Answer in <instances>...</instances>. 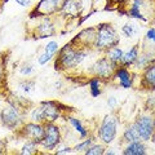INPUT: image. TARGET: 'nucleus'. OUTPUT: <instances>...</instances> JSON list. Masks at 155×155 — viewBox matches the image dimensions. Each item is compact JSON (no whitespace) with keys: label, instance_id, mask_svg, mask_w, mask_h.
I'll return each mask as SVG.
<instances>
[{"label":"nucleus","instance_id":"obj_26","mask_svg":"<svg viewBox=\"0 0 155 155\" xmlns=\"http://www.w3.org/2000/svg\"><path fill=\"white\" fill-rule=\"evenodd\" d=\"M89 145H91V140H87V141H84L83 143L78 145V146L75 147V151H81V150H87V149L89 147Z\"/></svg>","mask_w":155,"mask_h":155},{"label":"nucleus","instance_id":"obj_18","mask_svg":"<svg viewBox=\"0 0 155 155\" xmlns=\"http://www.w3.org/2000/svg\"><path fill=\"white\" fill-rule=\"evenodd\" d=\"M70 123H71L72 125H74L75 129H76L79 133H80L81 137H85V136H87V130L84 129V127H83V125H81V123L79 122V120L75 119V118H70Z\"/></svg>","mask_w":155,"mask_h":155},{"label":"nucleus","instance_id":"obj_11","mask_svg":"<svg viewBox=\"0 0 155 155\" xmlns=\"http://www.w3.org/2000/svg\"><path fill=\"white\" fill-rule=\"evenodd\" d=\"M123 154H125V155H143V154H146V147L140 141L129 142V145L125 147Z\"/></svg>","mask_w":155,"mask_h":155},{"label":"nucleus","instance_id":"obj_1","mask_svg":"<svg viewBox=\"0 0 155 155\" xmlns=\"http://www.w3.org/2000/svg\"><path fill=\"white\" fill-rule=\"evenodd\" d=\"M96 41L94 44L100 49H107V48L116 47L119 43V38L116 32L110 25H101L98 27V31L96 34Z\"/></svg>","mask_w":155,"mask_h":155},{"label":"nucleus","instance_id":"obj_15","mask_svg":"<svg viewBox=\"0 0 155 155\" xmlns=\"http://www.w3.org/2000/svg\"><path fill=\"white\" fill-rule=\"evenodd\" d=\"M137 53H138V48L137 47H133L129 52H127L125 54H123L122 61L124 62L125 65H132V64H134V62L137 61V57H138Z\"/></svg>","mask_w":155,"mask_h":155},{"label":"nucleus","instance_id":"obj_8","mask_svg":"<svg viewBox=\"0 0 155 155\" xmlns=\"http://www.w3.org/2000/svg\"><path fill=\"white\" fill-rule=\"evenodd\" d=\"M60 3L61 0H41L35 12L39 14H43V16H47V14H51L57 11Z\"/></svg>","mask_w":155,"mask_h":155},{"label":"nucleus","instance_id":"obj_3","mask_svg":"<svg viewBox=\"0 0 155 155\" xmlns=\"http://www.w3.org/2000/svg\"><path fill=\"white\" fill-rule=\"evenodd\" d=\"M116 118L114 115H107L104 119L101 128L98 130V136L105 143H110L115 138L116 134Z\"/></svg>","mask_w":155,"mask_h":155},{"label":"nucleus","instance_id":"obj_27","mask_svg":"<svg viewBox=\"0 0 155 155\" xmlns=\"http://www.w3.org/2000/svg\"><path fill=\"white\" fill-rule=\"evenodd\" d=\"M146 38L149 39V40L155 43V28H150V30L147 31V34H146Z\"/></svg>","mask_w":155,"mask_h":155},{"label":"nucleus","instance_id":"obj_31","mask_svg":"<svg viewBox=\"0 0 155 155\" xmlns=\"http://www.w3.org/2000/svg\"><path fill=\"white\" fill-rule=\"evenodd\" d=\"M71 150L67 147V149H61V150H57V154H67V153H70Z\"/></svg>","mask_w":155,"mask_h":155},{"label":"nucleus","instance_id":"obj_6","mask_svg":"<svg viewBox=\"0 0 155 155\" xmlns=\"http://www.w3.org/2000/svg\"><path fill=\"white\" fill-rule=\"evenodd\" d=\"M93 71L100 78H110L114 71V62L109 58H101L93 65Z\"/></svg>","mask_w":155,"mask_h":155},{"label":"nucleus","instance_id":"obj_20","mask_svg":"<svg viewBox=\"0 0 155 155\" xmlns=\"http://www.w3.org/2000/svg\"><path fill=\"white\" fill-rule=\"evenodd\" d=\"M36 151V143L35 141H32V142H27L25 146L22 147V151L21 154H26V155H30V154H34Z\"/></svg>","mask_w":155,"mask_h":155},{"label":"nucleus","instance_id":"obj_10","mask_svg":"<svg viewBox=\"0 0 155 155\" xmlns=\"http://www.w3.org/2000/svg\"><path fill=\"white\" fill-rule=\"evenodd\" d=\"M41 109H43V116H44V120L45 122H54V120L58 118V109L56 104L53 102H44L41 105Z\"/></svg>","mask_w":155,"mask_h":155},{"label":"nucleus","instance_id":"obj_30","mask_svg":"<svg viewBox=\"0 0 155 155\" xmlns=\"http://www.w3.org/2000/svg\"><path fill=\"white\" fill-rule=\"evenodd\" d=\"M32 70H34V69H32V66H26L25 69H22V70H21V72H22L23 75H28V74H31V72H32Z\"/></svg>","mask_w":155,"mask_h":155},{"label":"nucleus","instance_id":"obj_32","mask_svg":"<svg viewBox=\"0 0 155 155\" xmlns=\"http://www.w3.org/2000/svg\"><path fill=\"white\" fill-rule=\"evenodd\" d=\"M115 102H116V100H115V98H114V97H111V98H110V100H109V102H107V104H109V105H110V106H111V107H113V106H114V105H115Z\"/></svg>","mask_w":155,"mask_h":155},{"label":"nucleus","instance_id":"obj_21","mask_svg":"<svg viewBox=\"0 0 155 155\" xmlns=\"http://www.w3.org/2000/svg\"><path fill=\"white\" fill-rule=\"evenodd\" d=\"M104 153H105L104 147L100 146V145H94V146H92V147H88L87 149V151H85L87 155H101Z\"/></svg>","mask_w":155,"mask_h":155},{"label":"nucleus","instance_id":"obj_25","mask_svg":"<svg viewBox=\"0 0 155 155\" xmlns=\"http://www.w3.org/2000/svg\"><path fill=\"white\" fill-rule=\"evenodd\" d=\"M57 49H58L57 41H49V43L47 44V47H45V52L52 53V54H54V53L57 52Z\"/></svg>","mask_w":155,"mask_h":155},{"label":"nucleus","instance_id":"obj_16","mask_svg":"<svg viewBox=\"0 0 155 155\" xmlns=\"http://www.w3.org/2000/svg\"><path fill=\"white\" fill-rule=\"evenodd\" d=\"M123 54H124V53H123V51L120 49V48L113 47L109 51V60L113 61V62H119V61H122Z\"/></svg>","mask_w":155,"mask_h":155},{"label":"nucleus","instance_id":"obj_28","mask_svg":"<svg viewBox=\"0 0 155 155\" xmlns=\"http://www.w3.org/2000/svg\"><path fill=\"white\" fill-rule=\"evenodd\" d=\"M21 87H22V89L25 91L26 93H28V92L31 91V88L34 87V83H32V81H30V83H23V84H22Z\"/></svg>","mask_w":155,"mask_h":155},{"label":"nucleus","instance_id":"obj_24","mask_svg":"<svg viewBox=\"0 0 155 155\" xmlns=\"http://www.w3.org/2000/svg\"><path fill=\"white\" fill-rule=\"evenodd\" d=\"M53 56H54V54H52V53L44 52L40 57H39V60H38V61H39V64H40V65H45L47 62H49V61L52 60V57H53Z\"/></svg>","mask_w":155,"mask_h":155},{"label":"nucleus","instance_id":"obj_17","mask_svg":"<svg viewBox=\"0 0 155 155\" xmlns=\"http://www.w3.org/2000/svg\"><path fill=\"white\" fill-rule=\"evenodd\" d=\"M38 31L41 34V36H51L53 32H54V28H53L52 26V23L51 22H44V23H41L40 26H39L38 28Z\"/></svg>","mask_w":155,"mask_h":155},{"label":"nucleus","instance_id":"obj_13","mask_svg":"<svg viewBox=\"0 0 155 155\" xmlns=\"http://www.w3.org/2000/svg\"><path fill=\"white\" fill-rule=\"evenodd\" d=\"M124 140L127 142H134V141H140V133H138V130L137 128H136V125L132 124V125H129V127L125 129V132H124Z\"/></svg>","mask_w":155,"mask_h":155},{"label":"nucleus","instance_id":"obj_33","mask_svg":"<svg viewBox=\"0 0 155 155\" xmlns=\"http://www.w3.org/2000/svg\"><path fill=\"white\" fill-rule=\"evenodd\" d=\"M154 122H155V119H154Z\"/></svg>","mask_w":155,"mask_h":155},{"label":"nucleus","instance_id":"obj_4","mask_svg":"<svg viewBox=\"0 0 155 155\" xmlns=\"http://www.w3.org/2000/svg\"><path fill=\"white\" fill-rule=\"evenodd\" d=\"M134 125L140 133V138H142L143 141H149L153 137V134L155 132V122L153 118H150V116H142V118H140L134 123Z\"/></svg>","mask_w":155,"mask_h":155},{"label":"nucleus","instance_id":"obj_22","mask_svg":"<svg viewBox=\"0 0 155 155\" xmlns=\"http://www.w3.org/2000/svg\"><path fill=\"white\" fill-rule=\"evenodd\" d=\"M31 119L34 122H43L44 120V116H43V109L38 107L31 113Z\"/></svg>","mask_w":155,"mask_h":155},{"label":"nucleus","instance_id":"obj_2","mask_svg":"<svg viewBox=\"0 0 155 155\" xmlns=\"http://www.w3.org/2000/svg\"><path fill=\"white\" fill-rule=\"evenodd\" d=\"M85 53L81 51H75L72 49L70 45H66L64 49L61 51L60 54V64L64 67H75L76 65H79L81 61L84 60Z\"/></svg>","mask_w":155,"mask_h":155},{"label":"nucleus","instance_id":"obj_12","mask_svg":"<svg viewBox=\"0 0 155 155\" xmlns=\"http://www.w3.org/2000/svg\"><path fill=\"white\" fill-rule=\"evenodd\" d=\"M143 85L147 88L155 89V64L147 66L143 74Z\"/></svg>","mask_w":155,"mask_h":155},{"label":"nucleus","instance_id":"obj_14","mask_svg":"<svg viewBox=\"0 0 155 155\" xmlns=\"http://www.w3.org/2000/svg\"><path fill=\"white\" fill-rule=\"evenodd\" d=\"M116 76L119 78L120 84H122L123 88H129V87L132 85V78H130V74L127 70L119 69L118 71H116Z\"/></svg>","mask_w":155,"mask_h":155},{"label":"nucleus","instance_id":"obj_29","mask_svg":"<svg viewBox=\"0 0 155 155\" xmlns=\"http://www.w3.org/2000/svg\"><path fill=\"white\" fill-rule=\"evenodd\" d=\"M21 7H28L31 4V0H16Z\"/></svg>","mask_w":155,"mask_h":155},{"label":"nucleus","instance_id":"obj_9","mask_svg":"<svg viewBox=\"0 0 155 155\" xmlns=\"http://www.w3.org/2000/svg\"><path fill=\"white\" fill-rule=\"evenodd\" d=\"M25 134L31 137L35 142H41L45 134V129H43L39 124H27L25 127Z\"/></svg>","mask_w":155,"mask_h":155},{"label":"nucleus","instance_id":"obj_19","mask_svg":"<svg viewBox=\"0 0 155 155\" xmlns=\"http://www.w3.org/2000/svg\"><path fill=\"white\" fill-rule=\"evenodd\" d=\"M122 31H123V34H124L125 36L132 38L133 35H136V32H137V28H136V26L132 25V23H127L125 26H123Z\"/></svg>","mask_w":155,"mask_h":155},{"label":"nucleus","instance_id":"obj_5","mask_svg":"<svg viewBox=\"0 0 155 155\" xmlns=\"http://www.w3.org/2000/svg\"><path fill=\"white\" fill-rule=\"evenodd\" d=\"M58 142H60V130H58L56 125L49 124L45 128V134L44 138L41 140V145L47 150H53L57 146Z\"/></svg>","mask_w":155,"mask_h":155},{"label":"nucleus","instance_id":"obj_7","mask_svg":"<svg viewBox=\"0 0 155 155\" xmlns=\"http://www.w3.org/2000/svg\"><path fill=\"white\" fill-rule=\"evenodd\" d=\"M2 120L3 123L7 125L8 128H14L17 127L18 123L21 122V119H19V115L17 113V110L14 107H7L2 111Z\"/></svg>","mask_w":155,"mask_h":155},{"label":"nucleus","instance_id":"obj_23","mask_svg":"<svg viewBox=\"0 0 155 155\" xmlns=\"http://www.w3.org/2000/svg\"><path fill=\"white\" fill-rule=\"evenodd\" d=\"M91 92H92V96H94V97H97V96L101 93V91H100V83H98V80H97V79L91 81Z\"/></svg>","mask_w":155,"mask_h":155}]
</instances>
